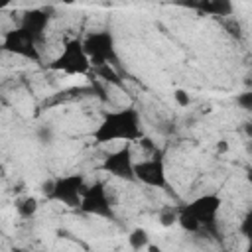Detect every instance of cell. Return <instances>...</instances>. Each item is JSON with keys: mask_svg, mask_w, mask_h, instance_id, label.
I'll return each instance as SVG.
<instances>
[{"mask_svg": "<svg viewBox=\"0 0 252 252\" xmlns=\"http://www.w3.org/2000/svg\"><path fill=\"white\" fill-rule=\"evenodd\" d=\"M79 211L85 215H93V217H102V219H112L114 211H112V203L108 199L106 187L100 181H94L93 185H87L81 197V205Z\"/></svg>", "mask_w": 252, "mask_h": 252, "instance_id": "obj_5", "label": "cell"}, {"mask_svg": "<svg viewBox=\"0 0 252 252\" xmlns=\"http://www.w3.org/2000/svg\"><path fill=\"white\" fill-rule=\"evenodd\" d=\"M85 187H87L85 175H81V173L57 177V179H53V189L47 195V199L63 203L65 207H71V209H79Z\"/></svg>", "mask_w": 252, "mask_h": 252, "instance_id": "obj_4", "label": "cell"}, {"mask_svg": "<svg viewBox=\"0 0 252 252\" xmlns=\"http://www.w3.org/2000/svg\"><path fill=\"white\" fill-rule=\"evenodd\" d=\"M37 39L26 32L24 28H14L10 32L4 33L2 37V49L8 51V53H14V55H20L24 59H30V61H39V51H37Z\"/></svg>", "mask_w": 252, "mask_h": 252, "instance_id": "obj_6", "label": "cell"}, {"mask_svg": "<svg viewBox=\"0 0 252 252\" xmlns=\"http://www.w3.org/2000/svg\"><path fill=\"white\" fill-rule=\"evenodd\" d=\"M47 24H49V16H47L45 10H39V8L26 10L22 14V20H20V28H24L26 32H30L37 41L43 39V33H45Z\"/></svg>", "mask_w": 252, "mask_h": 252, "instance_id": "obj_10", "label": "cell"}, {"mask_svg": "<svg viewBox=\"0 0 252 252\" xmlns=\"http://www.w3.org/2000/svg\"><path fill=\"white\" fill-rule=\"evenodd\" d=\"M220 205H222V199L219 195L207 193V195H201V197L193 199L187 205V209L197 217V220L201 222V228H213Z\"/></svg>", "mask_w": 252, "mask_h": 252, "instance_id": "obj_9", "label": "cell"}, {"mask_svg": "<svg viewBox=\"0 0 252 252\" xmlns=\"http://www.w3.org/2000/svg\"><path fill=\"white\" fill-rule=\"evenodd\" d=\"M14 0H0V10H4V8H8L10 4H12Z\"/></svg>", "mask_w": 252, "mask_h": 252, "instance_id": "obj_22", "label": "cell"}, {"mask_svg": "<svg viewBox=\"0 0 252 252\" xmlns=\"http://www.w3.org/2000/svg\"><path fill=\"white\" fill-rule=\"evenodd\" d=\"M96 144H108L116 140L134 142L142 138V126H140V114L136 108H122L116 112L104 114L102 122L93 134Z\"/></svg>", "mask_w": 252, "mask_h": 252, "instance_id": "obj_1", "label": "cell"}, {"mask_svg": "<svg viewBox=\"0 0 252 252\" xmlns=\"http://www.w3.org/2000/svg\"><path fill=\"white\" fill-rule=\"evenodd\" d=\"M159 224L161 226H173L175 222H177V209L175 207H163L161 211H159Z\"/></svg>", "mask_w": 252, "mask_h": 252, "instance_id": "obj_16", "label": "cell"}, {"mask_svg": "<svg viewBox=\"0 0 252 252\" xmlns=\"http://www.w3.org/2000/svg\"><path fill=\"white\" fill-rule=\"evenodd\" d=\"M53 71H63L67 75H85L91 69L89 55L85 53L81 39H69L63 51L51 61L49 65Z\"/></svg>", "mask_w": 252, "mask_h": 252, "instance_id": "obj_2", "label": "cell"}, {"mask_svg": "<svg viewBox=\"0 0 252 252\" xmlns=\"http://www.w3.org/2000/svg\"><path fill=\"white\" fill-rule=\"evenodd\" d=\"M106 173H110L112 177L124 179V181H136L134 175V158H132V148L130 144L118 148L116 152H110L100 165Z\"/></svg>", "mask_w": 252, "mask_h": 252, "instance_id": "obj_7", "label": "cell"}, {"mask_svg": "<svg viewBox=\"0 0 252 252\" xmlns=\"http://www.w3.org/2000/svg\"><path fill=\"white\" fill-rule=\"evenodd\" d=\"M63 4H67V6H71V4H75V0H61Z\"/></svg>", "mask_w": 252, "mask_h": 252, "instance_id": "obj_23", "label": "cell"}, {"mask_svg": "<svg viewBox=\"0 0 252 252\" xmlns=\"http://www.w3.org/2000/svg\"><path fill=\"white\" fill-rule=\"evenodd\" d=\"M37 209H39V203H37V199L32 197V195L22 197V199L16 201V211H18V215H20L22 219H32V217L37 213Z\"/></svg>", "mask_w": 252, "mask_h": 252, "instance_id": "obj_13", "label": "cell"}, {"mask_svg": "<svg viewBox=\"0 0 252 252\" xmlns=\"http://www.w3.org/2000/svg\"><path fill=\"white\" fill-rule=\"evenodd\" d=\"M83 47H85V53L89 55L91 67L118 63L116 49H114V37L110 35V32H91L83 39Z\"/></svg>", "mask_w": 252, "mask_h": 252, "instance_id": "obj_3", "label": "cell"}, {"mask_svg": "<svg viewBox=\"0 0 252 252\" xmlns=\"http://www.w3.org/2000/svg\"><path fill=\"white\" fill-rule=\"evenodd\" d=\"M94 71H96V73H98V77H102L104 81L114 83V85H120V75L114 71V67H112L110 63L100 65V67H94Z\"/></svg>", "mask_w": 252, "mask_h": 252, "instance_id": "obj_15", "label": "cell"}, {"mask_svg": "<svg viewBox=\"0 0 252 252\" xmlns=\"http://www.w3.org/2000/svg\"><path fill=\"white\" fill-rule=\"evenodd\" d=\"M207 2H209V0H175V4H177V6H181V8H189V10H195V12H199V14H203V12H205Z\"/></svg>", "mask_w": 252, "mask_h": 252, "instance_id": "obj_17", "label": "cell"}, {"mask_svg": "<svg viewBox=\"0 0 252 252\" xmlns=\"http://www.w3.org/2000/svg\"><path fill=\"white\" fill-rule=\"evenodd\" d=\"M173 98H175V102H177L179 106H183V108L189 106V102H191L187 91H183V89H175V91H173Z\"/></svg>", "mask_w": 252, "mask_h": 252, "instance_id": "obj_20", "label": "cell"}, {"mask_svg": "<svg viewBox=\"0 0 252 252\" xmlns=\"http://www.w3.org/2000/svg\"><path fill=\"white\" fill-rule=\"evenodd\" d=\"M217 152H219V154L228 152V142H226V140H219V142H217Z\"/></svg>", "mask_w": 252, "mask_h": 252, "instance_id": "obj_21", "label": "cell"}, {"mask_svg": "<svg viewBox=\"0 0 252 252\" xmlns=\"http://www.w3.org/2000/svg\"><path fill=\"white\" fill-rule=\"evenodd\" d=\"M232 12H234L232 0H209L203 14L217 16V18H228V16H232Z\"/></svg>", "mask_w": 252, "mask_h": 252, "instance_id": "obj_12", "label": "cell"}, {"mask_svg": "<svg viewBox=\"0 0 252 252\" xmlns=\"http://www.w3.org/2000/svg\"><path fill=\"white\" fill-rule=\"evenodd\" d=\"M236 104H238L240 108H244V110H252V93L246 91V93L238 94V96H236Z\"/></svg>", "mask_w": 252, "mask_h": 252, "instance_id": "obj_19", "label": "cell"}, {"mask_svg": "<svg viewBox=\"0 0 252 252\" xmlns=\"http://www.w3.org/2000/svg\"><path fill=\"white\" fill-rule=\"evenodd\" d=\"M222 26H224V30L232 35V37H240L242 35V28H240V22L238 20H234V18H222Z\"/></svg>", "mask_w": 252, "mask_h": 252, "instance_id": "obj_18", "label": "cell"}, {"mask_svg": "<svg viewBox=\"0 0 252 252\" xmlns=\"http://www.w3.org/2000/svg\"><path fill=\"white\" fill-rule=\"evenodd\" d=\"M177 224L185 230V232H199L201 230V222L197 220V217L187 209V205L177 209Z\"/></svg>", "mask_w": 252, "mask_h": 252, "instance_id": "obj_11", "label": "cell"}, {"mask_svg": "<svg viewBox=\"0 0 252 252\" xmlns=\"http://www.w3.org/2000/svg\"><path fill=\"white\" fill-rule=\"evenodd\" d=\"M128 244H130V248H134V250H144L148 244H150V236H148V232L144 230V228H134L130 234H128Z\"/></svg>", "mask_w": 252, "mask_h": 252, "instance_id": "obj_14", "label": "cell"}, {"mask_svg": "<svg viewBox=\"0 0 252 252\" xmlns=\"http://www.w3.org/2000/svg\"><path fill=\"white\" fill-rule=\"evenodd\" d=\"M134 175H136V181H142L144 185H150V187L163 189L167 185L165 165L159 158L134 161Z\"/></svg>", "mask_w": 252, "mask_h": 252, "instance_id": "obj_8", "label": "cell"}]
</instances>
